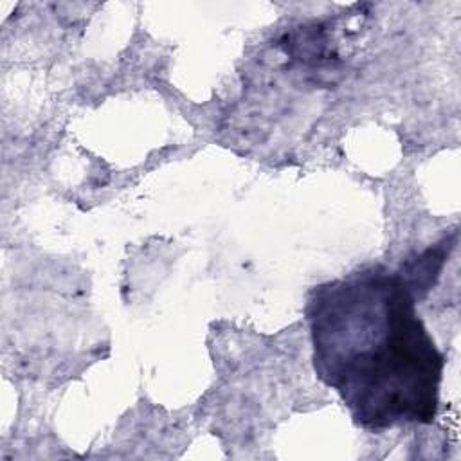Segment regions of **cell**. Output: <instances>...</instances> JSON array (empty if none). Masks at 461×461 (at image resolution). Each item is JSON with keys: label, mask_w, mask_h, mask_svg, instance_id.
Here are the masks:
<instances>
[{"label": "cell", "mask_w": 461, "mask_h": 461, "mask_svg": "<svg viewBox=\"0 0 461 461\" xmlns=\"http://www.w3.org/2000/svg\"><path fill=\"white\" fill-rule=\"evenodd\" d=\"M416 299L402 268L384 265L321 283L306 295L313 371L362 429L384 432L438 416L445 355Z\"/></svg>", "instance_id": "1"}]
</instances>
